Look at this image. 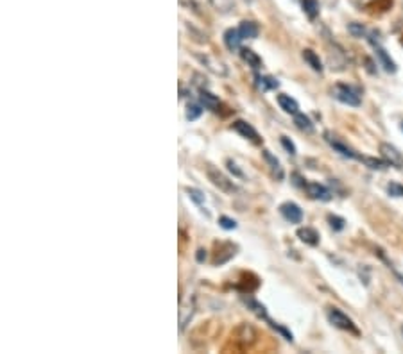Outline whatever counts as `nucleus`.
<instances>
[{"label":"nucleus","instance_id":"f257e3e1","mask_svg":"<svg viewBox=\"0 0 403 354\" xmlns=\"http://www.w3.org/2000/svg\"><path fill=\"white\" fill-rule=\"evenodd\" d=\"M332 97L337 99L339 102L348 104V106H353V107H359L360 104H362L359 92H357L355 88L348 86V84H335V86L332 88Z\"/></svg>","mask_w":403,"mask_h":354},{"label":"nucleus","instance_id":"f03ea898","mask_svg":"<svg viewBox=\"0 0 403 354\" xmlns=\"http://www.w3.org/2000/svg\"><path fill=\"white\" fill-rule=\"evenodd\" d=\"M328 320H330V324H334L337 329L348 331V333H351V335H360L355 322H353L344 311L339 310V308H328Z\"/></svg>","mask_w":403,"mask_h":354},{"label":"nucleus","instance_id":"7ed1b4c3","mask_svg":"<svg viewBox=\"0 0 403 354\" xmlns=\"http://www.w3.org/2000/svg\"><path fill=\"white\" fill-rule=\"evenodd\" d=\"M206 175H208V179L212 181L213 186H217L220 192H224V194H235V192L238 190V188L233 184V181L228 179L226 175H224L222 172L217 170V168L208 167L206 168Z\"/></svg>","mask_w":403,"mask_h":354},{"label":"nucleus","instance_id":"20e7f679","mask_svg":"<svg viewBox=\"0 0 403 354\" xmlns=\"http://www.w3.org/2000/svg\"><path fill=\"white\" fill-rule=\"evenodd\" d=\"M324 140H326V143L332 147V149L335 150V152H339L342 157H348V159H359L362 161L364 156H360V154H357L355 150L351 149V147H348L344 142H341V140L337 138L335 134H332V132H324Z\"/></svg>","mask_w":403,"mask_h":354},{"label":"nucleus","instance_id":"39448f33","mask_svg":"<svg viewBox=\"0 0 403 354\" xmlns=\"http://www.w3.org/2000/svg\"><path fill=\"white\" fill-rule=\"evenodd\" d=\"M380 154L391 167L403 170V154L391 143H380Z\"/></svg>","mask_w":403,"mask_h":354},{"label":"nucleus","instance_id":"423d86ee","mask_svg":"<svg viewBox=\"0 0 403 354\" xmlns=\"http://www.w3.org/2000/svg\"><path fill=\"white\" fill-rule=\"evenodd\" d=\"M369 41H371V45L374 47V54H376V58H378V61H380L382 68H384L387 73H394L396 72V63L391 59V56L387 54V50H385V48L382 47L378 41H374L373 38H369Z\"/></svg>","mask_w":403,"mask_h":354},{"label":"nucleus","instance_id":"0eeeda50","mask_svg":"<svg viewBox=\"0 0 403 354\" xmlns=\"http://www.w3.org/2000/svg\"><path fill=\"white\" fill-rule=\"evenodd\" d=\"M280 213L283 215V219L290 224H301L303 220V209L299 208L294 202H285V204L280 206Z\"/></svg>","mask_w":403,"mask_h":354},{"label":"nucleus","instance_id":"6e6552de","mask_svg":"<svg viewBox=\"0 0 403 354\" xmlns=\"http://www.w3.org/2000/svg\"><path fill=\"white\" fill-rule=\"evenodd\" d=\"M305 192L308 194V197L315 199V201H330L332 199V192L319 183H307L305 184Z\"/></svg>","mask_w":403,"mask_h":354},{"label":"nucleus","instance_id":"1a4fd4ad","mask_svg":"<svg viewBox=\"0 0 403 354\" xmlns=\"http://www.w3.org/2000/svg\"><path fill=\"white\" fill-rule=\"evenodd\" d=\"M233 129H235V131H237L240 136H244V138L251 140V142H253V143H260V142H262L260 136H258V132H257V129H255L251 124H247V122H244V120H237V122H235V124H233Z\"/></svg>","mask_w":403,"mask_h":354},{"label":"nucleus","instance_id":"9d476101","mask_svg":"<svg viewBox=\"0 0 403 354\" xmlns=\"http://www.w3.org/2000/svg\"><path fill=\"white\" fill-rule=\"evenodd\" d=\"M238 33H240L242 40H255L258 36V33H260V27L253 20H244L238 25Z\"/></svg>","mask_w":403,"mask_h":354},{"label":"nucleus","instance_id":"9b49d317","mask_svg":"<svg viewBox=\"0 0 403 354\" xmlns=\"http://www.w3.org/2000/svg\"><path fill=\"white\" fill-rule=\"evenodd\" d=\"M237 245L233 243H224L222 247L219 249V252H217V256L213 258V265H222V263L230 261L231 258H233L235 254H237Z\"/></svg>","mask_w":403,"mask_h":354},{"label":"nucleus","instance_id":"f8f14e48","mask_svg":"<svg viewBox=\"0 0 403 354\" xmlns=\"http://www.w3.org/2000/svg\"><path fill=\"white\" fill-rule=\"evenodd\" d=\"M240 43H242V36L240 33H238V29H228L226 33H224V45L228 47V50L235 52L240 48Z\"/></svg>","mask_w":403,"mask_h":354},{"label":"nucleus","instance_id":"ddd939ff","mask_svg":"<svg viewBox=\"0 0 403 354\" xmlns=\"http://www.w3.org/2000/svg\"><path fill=\"white\" fill-rule=\"evenodd\" d=\"M297 238H299L303 243L312 245V247H315V245L319 243L317 231L312 229V227H299V229H297Z\"/></svg>","mask_w":403,"mask_h":354},{"label":"nucleus","instance_id":"4468645a","mask_svg":"<svg viewBox=\"0 0 403 354\" xmlns=\"http://www.w3.org/2000/svg\"><path fill=\"white\" fill-rule=\"evenodd\" d=\"M278 104H280V107L285 111V113H289V115L299 113V104H297L296 99H292L290 95H285V93L278 95Z\"/></svg>","mask_w":403,"mask_h":354},{"label":"nucleus","instance_id":"2eb2a0df","mask_svg":"<svg viewBox=\"0 0 403 354\" xmlns=\"http://www.w3.org/2000/svg\"><path fill=\"white\" fill-rule=\"evenodd\" d=\"M199 102L210 111H217V107L220 106V100L213 93L206 92V90H199Z\"/></svg>","mask_w":403,"mask_h":354},{"label":"nucleus","instance_id":"dca6fc26","mask_svg":"<svg viewBox=\"0 0 403 354\" xmlns=\"http://www.w3.org/2000/svg\"><path fill=\"white\" fill-rule=\"evenodd\" d=\"M303 59H305V63H307L308 66H310L314 72H317V73H322V63H321V59H319V56L315 54L312 48H305L303 50Z\"/></svg>","mask_w":403,"mask_h":354},{"label":"nucleus","instance_id":"f3484780","mask_svg":"<svg viewBox=\"0 0 403 354\" xmlns=\"http://www.w3.org/2000/svg\"><path fill=\"white\" fill-rule=\"evenodd\" d=\"M262 156H264L265 163L269 165V168H271L272 174H274L278 179H283V168H282V165H280V161L276 159V156H272L271 154V150H264Z\"/></svg>","mask_w":403,"mask_h":354},{"label":"nucleus","instance_id":"a211bd4d","mask_svg":"<svg viewBox=\"0 0 403 354\" xmlns=\"http://www.w3.org/2000/svg\"><path fill=\"white\" fill-rule=\"evenodd\" d=\"M255 80H257V88H258V90H262V92L276 90V88L280 86L278 79H274V77H269V75H257V77H255Z\"/></svg>","mask_w":403,"mask_h":354},{"label":"nucleus","instance_id":"6ab92c4d","mask_svg":"<svg viewBox=\"0 0 403 354\" xmlns=\"http://www.w3.org/2000/svg\"><path fill=\"white\" fill-rule=\"evenodd\" d=\"M240 58L251 66V68L258 70L262 66V59L257 52H253L251 48H240Z\"/></svg>","mask_w":403,"mask_h":354},{"label":"nucleus","instance_id":"aec40b11","mask_svg":"<svg viewBox=\"0 0 403 354\" xmlns=\"http://www.w3.org/2000/svg\"><path fill=\"white\" fill-rule=\"evenodd\" d=\"M242 303L246 304L247 308H249L251 311H253L257 317H260V318H265L267 320V311H265V306L264 304H260L258 301H255V299H251V297H244L242 295Z\"/></svg>","mask_w":403,"mask_h":354},{"label":"nucleus","instance_id":"412c9836","mask_svg":"<svg viewBox=\"0 0 403 354\" xmlns=\"http://www.w3.org/2000/svg\"><path fill=\"white\" fill-rule=\"evenodd\" d=\"M197 59L205 66H208V68L212 70L213 73H217V75H226V68H224L222 63H217L215 59L210 58V56H197Z\"/></svg>","mask_w":403,"mask_h":354},{"label":"nucleus","instance_id":"4be33fe9","mask_svg":"<svg viewBox=\"0 0 403 354\" xmlns=\"http://www.w3.org/2000/svg\"><path fill=\"white\" fill-rule=\"evenodd\" d=\"M294 124H296V127L299 129V131L303 132H314V124H312V120L307 117V115L303 113H296L294 115Z\"/></svg>","mask_w":403,"mask_h":354},{"label":"nucleus","instance_id":"5701e85b","mask_svg":"<svg viewBox=\"0 0 403 354\" xmlns=\"http://www.w3.org/2000/svg\"><path fill=\"white\" fill-rule=\"evenodd\" d=\"M194 310H195L194 303L188 304V308L185 306L183 303H181V310H180V329H181V331H183L185 325H187L188 322H190V318L194 317Z\"/></svg>","mask_w":403,"mask_h":354},{"label":"nucleus","instance_id":"b1692460","mask_svg":"<svg viewBox=\"0 0 403 354\" xmlns=\"http://www.w3.org/2000/svg\"><path fill=\"white\" fill-rule=\"evenodd\" d=\"M301 6H303L305 15L310 20H314L319 15V2L317 0H301Z\"/></svg>","mask_w":403,"mask_h":354},{"label":"nucleus","instance_id":"393cba45","mask_svg":"<svg viewBox=\"0 0 403 354\" xmlns=\"http://www.w3.org/2000/svg\"><path fill=\"white\" fill-rule=\"evenodd\" d=\"M362 163H366L371 170H385L391 167L385 159H376V157H362Z\"/></svg>","mask_w":403,"mask_h":354},{"label":"nucleus","instance_id":"a878e982","mask_svg":"<svg viewBox=\"0 0 403 354\" xmlns=\"http://www.w3.org/2000/svg\"><path fill=\"white\" fill-rule=\"evenodd\" d=\"M203 115V104H195L190 102L187 106V120H197L199 117Z\"/></svg>","mask_w":403,"mask_h":354},{"label":"nucleus","instance_id":"bb28decb","mask_svg":"<svg viewBox=\"0 0 403 354\" xmlns=\"http://www.w3.org/2000/svg\"><path fill=\"white\" fill-rule=\"evenodd\" d=\"M213 6L217 8V11L220 13H230L231 9H235V0H210Z\"/></svg>","mask_w":403,"mask_h":354},{"label":"nucleus","instance_id":"cd10ccee","mask_svg":"<svg viewBox=\"0 0 403 354\" xmlns=\"http://www.w3.org/2000/svg\"><path fill=\"white\" fill-rule=\"evenodd\" d=\"M187 194L190 195V199L195 202L197 206H205V195H203L201 190H197V188H187Z\"/></svg>","mask_w":403,"mask_h":354},{"label":"nucleus","instance_id":"c85d7f7f","mask_svg":"<svg viewBox=\"0 0 403 354\" xmlns=\"http://www.w3.org/2000/svg\"><path fill=\"white\" fill-rule=\"evenodd\" d=\"M348 31H349V34H351L353 38H364L367 34L366 27H364L362 23H349Z\"/></svg>","mask_w":403,"mask_h":354},{"label":"nucleus","instance_id":"c756f323","mask_svg":"<svg viewBox=\"0 0 403 354\" xmlns=\"http://www.w3.org/2000/svg\"><path fill=\"white\" fill-rule=\"evenodd\" d=\"M328 222H330V227L334 231H342L346 226V220L337 215H328Z\"/></svg>","mask_w":403,"mask_h":354},{"label":"nucleus","instance_id":"7c9ffc66","mask_svg":"<svg viewBox=\"0 0 403 354\" xmlns=\"http://www.w3.org/2000/svg\"><path fill=\"white\" fill-rule=\"evenodd\" d=\"M387 194L391 195V197H403V184L399 183H389L387 184Z\"/></svg>","mask_w":403,"mask_h":354},{"label":"nucleus","instance_id":"2f4dec72","mask_svg":"<svg viewBox=\"0 0 403 354\" xmlns=\"http://www.w3.org/2000/svg\"><path fill=\"white\" fill-rule=\"evenodd\" d=\"M219 226L222 227V229H226V231L237 229V222H235L233 219H230V216H220V219H219Z\"/></svg>","mask_w":403,"mask_h":354},{"label":"nucleus","instance_id":"473e14b6","mask_svg":"<svg viewBox=\"0 0 403 354\" xmlns=\"http://www.w3.org/2000/svg\"><path fill=\"white\" fill-rule=\"evenodd\" d=\"M282 145H283V149L287 150V152L290 154V156H296V145H294L292 142H290V138H287V136H282Z\"/></svg>","mask_w":403,"mask_h":354},{"label":"nucleus","instance_id":"72a5a7b5","mask_svg":"<svg viewBox=\"0 0 403 354\" xmlns=\"http://www.w3.org/2000/svg\"><path fill=\"white\" fill-rule=\"evenodd\" d=\"M271 325H272V328H274L278 333H282V335L285 336V340H289V342H292V340H294V338H292V333H290V331H287L285 328H282V325L274 324V322H271Z\"/></svg>","mask_w":403,"mask_h":354},{"label":"nucleus","instance_id":"f704fd0d","mask_svg":"<svg viewBox=\"0 0 403 354\" xmlns=\"http://www.w3.org/2000/svg\"><path fill=\"white\" fill-rule=\"evenodd\" d=\"M195 259H197L199 263H205L206 261V251H205V249H199V251L195 252Z\"/></svg>","mask_w":403,"mask_h":354},{"label":"nucleus","instance_id":"c9c22d12","mask_svg":"<svg viewBox=\"0 0 403 354\" xmlns=\"http://www.w3.org/2000/svg\"><path fill=\"white\" fill-rule=\"evenodd\" d=\"M228 167H230V170H231V172H235V175H238V177H240V175H242V172L238 170V168H237V165H235L231 159L228 161Z\"/></svg>","mask_w":403,"mask_h":354},{"label":"nucleus","instance_id":"e433bc0d","mask_svg":"<svg viewBox=\"0 0 403 354\" xmlns=\"http://www.w3.org/2000/svg\"><path fill=\"white\" fill-rule=\"evenodd\" d=\"M362 2H364V4H367V2H373V0H362Z\"/></svg>","mask_w":403,"mask_h":354},{"label":"nucleus","instance_id":"4c0bfd02","mask_svg":"<svg viewBox=\"0 0 403 354\" xmlns=\"http://www.w3.org/2000/svg\"><path fill=\"white\" fill-rule=\"evenodd\" d=\"M399 127H401V131H403V120H401V124H399Z\"/></svg>","mask_w":403,"mask_h":354},{"label":"nucleus","instance_id":"58836bf2","mask_svg":"<svg viewBox=\"0 0 403 354\" xmlns=\"http://www.w3.org/2000/svg\"><path fill=\"white\" fill-rule=\"evenodd\" d=\"M246 2H253V0H246Z\"/></svg>","mask_w":403,"mask_h":354}]
</instances>
